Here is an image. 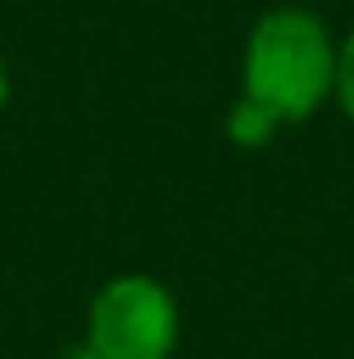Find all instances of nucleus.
<instances>
[{"mask_svg":"<svg viewBox=\"0 0 354 359\" xmlns=\"http://www.w3.org/2000/svg\"><path fill=\"white\" fill-rule=\"evenodd\" d=\"M332 91H337L341 109L354 118V32L337 46V82H332Z\"/></svg>","mask_w":354,"mask_h":359,"instance_id":"nucleus-3","label":"nucleus"},{"mask_svg":"<svg viewBox=\"0 0 354 359\" xmlns=\"http://www.w3.org/2000/svg\"><path fill=\"white\" fill-rule=\"evenodd\" d=\"M5 96H9V78H5V64H0V105H5Z\"/></svg>","mask_w":354,"mask_h":359,"instance_id":"nucleus-4","label":"nucleus"},{"mask_svg":"<svg viewBox=\"0 0 354 359\" xmlns=\"http://www.w3.org/2000/svg\"><path fill=\"white\" fill-rule=\"evenodd\" d=\"M177 346V305L155 278H114L87 314V359H169Z\"/></svg>","mask_w":354,"mask_h":359,"instance_id":"nucleus-2","label":"nucleus"},{"mask_svg":"<svg viewBox=\"0 0 354 359\" xmlns=\"http://www.w3.org/2000/svg\"><path fill=\"white\" fill-rule=\"evenodd\" d=\"M337 82V46L309 9H268L246 41V96L232 109V137L259 146L277 123H300Z\"/></svg>","mask_w":354,"mask_h":359,"instance_id":"nucleus-1","label":"nucleus"}]
</instances>
